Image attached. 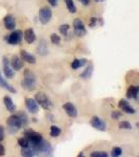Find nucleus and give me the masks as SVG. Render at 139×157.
Listing matches in <instances>:
<instances>
[{"instance_id":"nucleus-1","label":"nucleus","mask_w":139,"mask_h":157,"mask_svg":"<svg viewBox=\"0 0 139 157\" xmlns=\"http://www.w3.org/2000/svg\"><path fill=\"white\" fill-rule=\"evenodd\" d=\"M6 124L9 126V129H11L9 132L15 133L20 128L26 127L27 124H28V116L24 112H20L18 114H13L7 118Z\"/></svg>"},{"instance_id":"nucleus-2","label":"nucleus","mask_w":139,"mask_h":157,"mask_svg":"<svg viewBox=\"0 0 139 157\" xmlns=\"http://www.w3.org/2000/svg\"><path fill=\"white\" fill-rule=\"evenodd\" d=\"M23 75H24L23 81L21 82L22 88L26 91H34L37 88L36 75H35L30 69H25Z\"/></svg>"},{"instance_id":"nucleus-3","label":"nucleus","mask_w":139,"mask_h":157,"mask_svg":"<svg viewBox=\"0 0 139 157\" xmlns=\"http://www.w3.org/2000/svg\"><path fill=\"white\" fill-rule=\"evenodd\" d=\"M36 151L37 155H42L44 156H51L52 155V152H54V149H52L51 145L49 144V141L45 140V139H42L40 143H38L36 146L32 147Z\"/></svg>"},{"instance_id":"nucleus-4","label":"nucleus","mask_w":139,"mask_h":157,"mask_svg":"<svg viewBox=\"0 0 139 157\" xmlns=\"http://www.w3.org/2000/svg\"><path fill=\"white\" fill-rule=\"evenodd\" d=\"M22 39H23V33H22V30L19 29L12 30L11 34L4 37V41H6L7 44L9 45H18L21 43Z\"/></svg>"},{"instance_id":"nucleus-5","label":"nucleus","mask_w":139,"mask_h":157,"mask_svg":"<svg viewBox=\"0 0 139 157\" xmlns=\"http://www.w3.org/2000/svg\"><path fill=\"white\" fill-rule=\"evenodd\" d=\"M35 100H36V102L38 103V105L41 106L44 110L48 111L52 108V102L44 92L37 93V94L35 95Z\"/></svg>"},{"instance_id":"nucleus-6","label":"nucleus","mask_w":139,"mask_h":157,"mask_svg":"<svg viewBox=\"0 0 139 157\" xmlns=\"http://www.w3.org/2000/svg\"><path fill=\"white\" fill-rule=\"evenodd\" d=\"M24 137L29 141L30 147H35L38 143H40L43 139L41 134L36 132V131H34V130H30V129L24 131Z\"/></svg>"},{"instance_id":"nucleus-7","label":"nucleus","mask_w":139,"mask_h":157,"mask_svg":"<svg viewBox=\"0 0 139 157\" xmlns=\"http://www.w3.org/2000/svg\"><path fill=\"white\" fill-rule=\"evenodd\" d=\"M52 18V11L47 6H43L39 11V20L42 24H47Z\"/></svg>"},{"instance_id":"nucleus-8","label":"nucleus","mask_w":139,"mask_h":157,"mask_svg":"<svg viewBox=\"0 0 139 157\" xmlns=\"http://www.w3.org/2000/svg\"><path fill=\"white\" fill-rule=\"evenodd\" d=\"M73 29H74V34L77 37H84L87 34V29H86L84 22L80 18L74 19L73 21Z\"/></svg>"},{"instance_id":"nucleus-9","label":"nucleus","mask_w":139,"mask_h":157,"mask_svg":"<svg viewBox=\"0 0 139 157\" xmlns=\"http://www.w3.org/2000/svg\"><path fill=\"white\" fill-rule=\"evenodd\" d=\"M2 63H3V75L6 78H14L15 71L12 68L11 64H9V60L6 57L2 58Z\"/></svg>"},{"instance_id":"nucleus-10","label":"nucleus","mask_w":139,"mask_h":157,"mask_svg":"<svg viewBox=\"0 0 139 157\" xmlns=\"http://www.w3.org/2000/svg\"><path fill=\"white\" fill-rule=\"evenodd\" d=\"M90 125L98 131H106V129H107L106 123L100 117H98V116H93V117L91 118Z\"/></svg>"},{"instance_id":"nucleus-11","label":"nucleus","mask_w":139,"mask_h":157,"mask_svg":"<svg viewBox=\"0 0 139 157\" xmlns=\"http://www.w3.org/2000/svg\"><path fill=\"white\" fill-rule=\"evenodd\" d=\"M25 106H26L27 110H28L30 113H32V114H36V113L39 112V105H38V103L36 102L35 98H27L26 100H25Z\"/></svg>"},{"instance_id":"nucleus-12","label":"nucleus","mask_w":139,"mask_h":157,"mask_svg":"<svg viewBox=\"0 0 139 157\" xmlns=\"http://www.w3.org/2000/svg\"><path fill=\"white\" fill-rule=\"evenodd\" d=\"M118 107L127 114H135L136 113V110L131 106V104L127 100H120L119 103H118Z\"/></svg>"},{"instance_id":"nucleus-13","label":"nucleus","mask_w":139,"mask_h":157,"mask_svg":"<svg viewBox=\"0 0 139 157\" xmlns=\"http://www.w3.org/2000/svg\"><path fill=\"white\" fill-rule=\"evenodd\" d=\"M63 109L65 110L66 114L68 116H70V117H77V109L72 103H70V102L65 103L64 105H63Z\"/></svg>"},{"instance_id":"nucleus-14","label":"nucleus","mask_w":139,"mask_h":157,"mask_svg":"<svg viewBox=\"0 0 139 157\" xmlns=\"http://www.w3.org/2000/svg\"><path fill=\"white\" fill-rule=\"evenodd\" d=\"M3 24L6 29L14 30L16 29V19H15V17L12 16V15H6L3 18Z\"/></svg>"},{"instance_id":"nucleus-15","label":"nucleus","mask_w":139,"mask_h":157,"mask_svg":"<svg viewBox=\"0 0 139 157\" xmlns=\"http://www.w3.org/2000/svg\"><path fill=\"white\" fill-rule=\"evenodd\" d=\"M20 58H21L22 61L28 63V64H36V57L34 55H32L30 52H26V50H21L20 52Z\"/></svg>"},{"instance_id":"nucleus-16","label":"nucleus","mask_w":139,"mask_h":157,"mask_svg":"<svg viewBox=\"0 0 139 157\" xmlns=\"http://www.w3.org/2000/svg\"><path fill=\"white\" fill-rule=\"evenodd\" d=\"M9 64H11L13 69L18 71V70H20L23 67V61H22L21 58L18 57V56H13L12 60L9 61Z\"/></svg>"},{"instance_id":"nucleus-17","label":"nucleus","mask_w":139,"mask_h":157,"mask_svg":"<svg viewBox=\"0 0 139 157\" xmlns=\"http://www.w3.org/2000/svg\"><path fill=\"white\" fill-rule=\"evenodd\" d=\"M139 87L138 86H130L127 90V98L129 100H138Z\"/></svg>"},{"instance_id":"nucleus-18","label":"nucleus","mask_w":139,"mask_h":157,"mask_svg":"<svg viewBox=\"0 0 139 157\" xmlns=\"http://www.w3.org/2000/svg\"><path fill=\"white\" fill-rule=\"evenodd\" d=\"M23 38L28 44H32L36 41V34H35V30L32 29H27L23 33Z\"/></svg>"},{"instance_id":"nucleus-19","label":"nucleus","mask_w":139,"mask_h":157,"mask_svg":"<svg viewBox=\"0 0 139 157\" xmlns=\"http://www.w3.org/2000/svg\"><path fill=\"white\" fill-rule=\"evenodd\" d=\"M37 54L40 56H46L48 54V48H47L46 40L41 39L39 42V45L37 46Z\"/></svg>"},{"instance_id":"nucleus-20","label":"nucleus","mask_w":139,"mask_h":157,"mask_svg":"<svg viewBox=\"0 0 139 157\" xmlns=\"http://www.w3.org/2000/svg\"><path fill=\"white\" fill-rule=\"evenodd\" d=\"M3 103H4V106H6V110L9 111V112L15 113V111H16V105H15L14 102H13L11 97L6 95V97L3 98Z\"/></svg>"},{"instance_id":"nucleus-21","label":"nucleus","mask_w":139,"mask_h":157,"mask_svg":"<svg viewBox=\"0 0 139 157\" xmlns=\"http://www.w3.org/2000/svg\"><path fill=\"white\" fill-rule=\"evenodd\" d=\"M0 86H1L3 89H6L9 92H11V93H16L17 92V90L15 89L14 87L11 85V84H9V83L6 82V78L2 75V73L1 71H0Z\"/></svg>"},{"instance_id":"nucleus-22","label":"nucleus","mask_w":139,"mask_h":157,"mask_svg":"<svg viewBox=\"0 0 139 157\" xmlns=\"http://www.w3.org/2000/svg\"><path fill=\"white\" fill-rule=\"evenodd\" d=\"M93 69H94V66H93L92 63H89L86 67V69L80 75V78H84V80H87V78H90L91 75L93 73Z\"/></svg>"},{"instance_id":"nucleus-23","label":"nucleus","mask_w":139,"mask_h":157,"mask_svg":"<svg viewBox=\"0 0 139 157\" xmlns=\"http://www.w3.org/2000/svg\"><path fill=\"white\" fill-rule=\"evenodd\" d=\"M87 64V59H85V58H82V59H74L71 62V64H70V66L73 70H77L79 69V68L83 67L84 65Z\"/></svg>"},{"instance_id":"nucleus-24","label":"nucleus","mask_w":139,"mask_h":157,"mask_svg":"<svg viewBox=\"0 0 139 157\" xmlns=\"http://www.w3.org/2000/svg\"><path fill=\"white\" fill-rule=\"evenodd\" d=\"M21 155L25 157H32L36 156V151L32 147H27V148H21Z\"/></svg>"},{"instance_id":"nucleus-25","label":"nucleus","mask_w":139,"mask_h":157,"mask_svg":"<svg viewBox=\"0 0 139 157\" xmlns=\"http://www.w3.org/2000/svg\"><path fill=\"white\" fill-rule=\"evenodd\" d=\"M64 1H65V4H66V7H67L68 11H69V13L75 14V13H77V6H75L73 0H64Z\"/></svg>"},{"instance_id":"nucleus-26","label":"nucleus","mask_w":139,"mask_h":157,"mask_svg":"<svg viewBox=\"0 0 139 157\" xmlns=\"http://www.w3.org/2000/svg\"><path fill=\"white\" fill-rule=\"evenodd\" d=\"M61 133H62V131H61L60 127H58V126H51L50 127V136L51 137H59L61 135Z\"/></svg>"},{"instance_id":"nucleus-27","label":"nucleus","mask_w":139,"mask_h":157,"mask_svg":"<svg viewBox=\"0 0 139 157\" xmlns=\"http://www.w3.org/2000/svg\"><path fill=\"white\" fill-rule=\"evenodd\" d=\"M69 29H70V25L69 24H62V25H60V27H59V30H60L61 35H63V36H67Z\"/></svg>"},{"instance_id":"nucleus-28","label":"nucleus","mask_w":139,"mask_h":157,"mask_svg":"<svg viewBox=\"0 0 139 157\" xmlns=\"http://www.w3.org/2000/svg\"><path fill=\"white\" fill-rule=\"evenodd\" d=\"M118 127H119V129H122V130H131V129H132V125H131V123H129V121H120Z\"/></svg>"},{"instance_id":"nucleus-29","label":"nucleus","mask_w":139,"mask_h":157,"mask_svg":"<svg viewBox=\"0 0 139 157\" xmlns=\"http://www.w3.org/2000/svg\"><path fill=\"white\" fill-rule=\"evenodd\" d=\"M50 41H51L52 44H54V45H60L61 37L57 34H51L50 35Z\"/></svg>"},{"instance_id":"nucleus-30","label":"nucleus","mask_w":139,"mask_h":157,"mask_svg":"<svg viewBox=\"0 0 139 157\" xmlns=\"http://www.w3.org/2000/svg\"><path fill=\"white\" fill-rule=\"evenodd\" d=\"M121 154H122V150H121V148H119V147H114L112 149V152H111V156L113 157H119L121 156Z\"/></svg>"},{"instance_id":"nucleus-31","label":"nucleus","mask_w":139,"mask_h":157,"mask_svg":"<svg viewBox=\"0 0 139 157\" xmlns=\"http://www.w3.org/2000/svg\"><path fill=\"white\" fill-rule=\"evenodd\" d=\"M91 157H108L109 154L107 152H103V151H95V152H92L90 154Z\"/></svg>"},{"instance_id":"nucleus-32","label":"nucleus","mask_w":139,"mask_h":157,"mask_svg":"<svg viewBox=\"0 0 139 157\" xmlns=\"http://www.w3.org/2000/svg\"><path fill=\"white\" fill-rule=\"evenodd\" d=\"M18 145L21 148H27V147H29V141L25 137H20L18 139Z\"/></svg>"},{"instance_id":"nucleus-33","label":"nucleus","mask_w":139,"mask_h":157,"mask_svg":"<svg viewBox=\"0 0 139 157\" xmlns=\"http://www.w3.org/2000/svg\"><path fill=\"white\" fill-rule=\"evenodd\" d=\"M121 116H122V112L118 110H114L111 113V118H112V120H119Z\"/></svg>"},{"instance_id":"nucleus-34","label":"nucleus","mask_w":139,"mask_h":157,"mask_svg":"<svg viewBox=\"0 0 139 157\" xmlns=\"http://www.w3.org/2000/svg\"><path fill=\"white\" fill-rule=\"evenodd\" d=\"M97 24H98V18H96V17H91L90 21H89V27L93 29V27H95Z\"/></svg>"},{"instance_id":"nucleus-35","label":"nucleus","mask_w":139,"mask_h":157,"mask_svg":"<svg viewBox=\"0 0 139 157\" xmlns=\"http://www.w3.org/2000/svg\"><path fill=\"white\" fill-rule=\"evenodd\" d=\"M4 139V127L0 126V143Z\"/></svg>"},{"instance_id":"nucleus-36","label":"nucleus","mask_w":139,"mask_h":157,"mask_svg":"<svg viewBox=\"0 0 139 157\" xmlns=\"http://www.w3.org/2000/svg\"><path fill=\"white\" fill-rule=\"evenodd\" d=\"M79 1L83 4V6H88L91 3V0H79Z\"/></svg>"},{"instance_id":"nucleus-37","label":"nucleus","mask_w":139,"mask_h":157,"mask_svg":"<svg viewBox=\"0 0 139 157\" xmlns=\"http://www.w3.org/2000/svg\"><path fill=\"white\" fill-rule=\"evenodd\" d=\"M6 154V149H4V146L0 144V156H3Z\"/></svg>"},{"instance_id":"nucleus-38","label":"nucleus","mask_w":139,"mask_h":157,"mask_svg":"<svg viewBox=\"0 0 139 157\" xmlns=\"http://www.w3.org/2000/svg\"><path fill=\"white\" fill-rule=\"evenodd\" d=\"M49 2V4L51 6H58V0H47Z\"/></svg>"},{"instance_id":"nucleus-39","label":"nucleus","mask_w":139,"mask_h":157,"mask_svg":"<svg viewBox=\"0 0 139 157\" xmlns=\"http://www.w3.org/2000/svg\"><path fill=\"white\" fill-rule=\"evenodd\" d=\"M103 1H105V0H94V2H96V3H102Z\"/></svg>"}]
</instances>
